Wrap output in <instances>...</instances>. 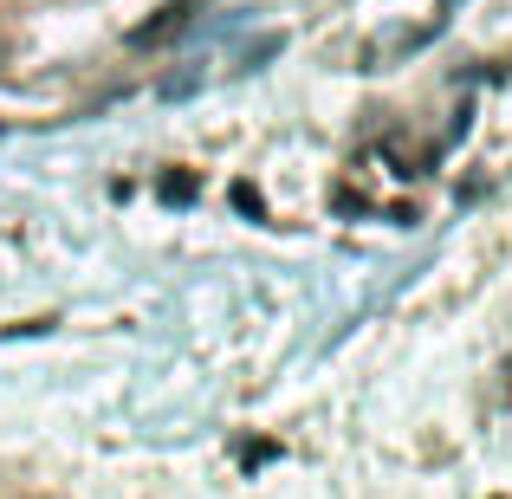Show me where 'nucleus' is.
Segmentation results:
<instances>
[{
    "instance_id": "nucleus-1",
    "label": "nucleus",
    "mask_w": 512,
    "mask_h": 499,
    "mask_svg": "<svg viewBox=\"0 0 512 499\" xmlns=\"http://www.w3.org/2000/svg\"><path fill=\"white\" fill-rule=\"evenodd\" d=\"M195 13H201L195 0H169V7L156 13V20H143L137 33H130V46H137V52H163V46H175V39H182L188 26H195Z\"/></svg>"
}]
</instances>
